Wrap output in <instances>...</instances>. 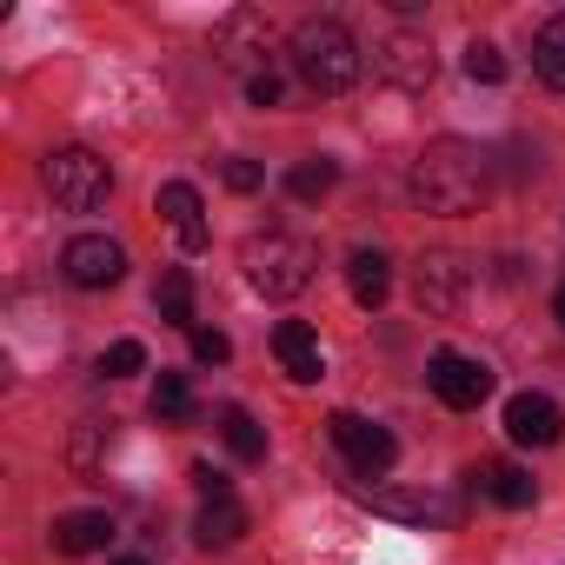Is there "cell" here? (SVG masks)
I'll use <instances>...</instances> for the list:
<instances>
[{"mask_svg":"<svg viewBox=\"0 0 565 565\" xmlns=\"http://www.w3.org/2000/svg\"><path fill=\"white\" fill-rule=\"evenodd\" d=\"M220 61H233V67H246V61H266V47H273V28H266V14H253V8H233L226 21H220Z\"/></svg>","mask_w":565,"mask_h":565,"instance_id":"4fadbf2b","label":"cell"},{"mask_svg":"<svg viewBox=\"0 0 565 565\" xmlns=\"http://www.w3.org/2000/svg\"><path fill=\"white\" fill-rule=\"evenodd\" d=\"M193 486H200L206 499H233V479H226L220 466H193Z\"/></svg>","mask_w":565,"mask_h":565,"instance_id":"f1b7e54d","label":"cell"},{"mask_svg":"<svg viewBox=\"0 0 565 565\" xmlns=\"http://www.w3.org/2000/svg\"><path fill=\"white\" fill-rule=\"evenodd\" d=\"M279 94H287V87H279V74H246V107H279Z\"/></svg>","mask_w":565,"mask_h":565,"instance_id":"83f0119b","label":"cell"},{"mask_svg":"<svg viewBox=\"0 0 565 565\" xmlns=\"http://www.w3.org/2000/svg\"><path fill=\"white\" fill-rule=\"evenodd\" d=\"M380 81H393L399 94H426L433 87V41L426 34H386L380 54H373Z\"/></svg>","mask_w":565,"mask_h":565,"instance_id":"ba28073f","label":"cell"},{"mask_svg":"<svg viewBox=\"0 0 565 565\" xmlns=\"http://www.w3.org/2000/svg\"><path fill=\"white\" fill-rule=\"evenodd\" d=\"M193 539L213 552V545H239L246 539V505L239 499H206L200 519H193Z\"/></svg>","mask_w":565,"mask_h":565,"instance_id":"e0dca14e","label":"cell"},{"mask_svg":"<svg viewBox=\"0 0 565 565\" xmlns=\"http://www.w3.org/2000/svg\"><path fill=\"white\" fill-rule=\"evenodd\" d=\"M347 287H353L360 307H380V300L393 294V259H386V253H353V259H347Z\"/></svg>","mask_w":565,"mask_h":565,"instance_id":"ac0fdd59","label":"cell"},{"mask_svg":"<svg viewBox=\"0 0 565 565\" xmlns=\"http://www.w3.org/2000/svg\"><path fill=\"white\" fill-rule=\"evenodd\" d=\"M532 67H539V81H545V87H558V94H565V14H552V21L532 34Z\"/></svg>","mask_w":565,"mask_h":565,"instance_id":"44dd1931","label":"cell"},{"mask_svg":"<svg viewBox=\"0 0 565 565\" xmlns=\"http://www.w3.org/2000/svg\"><path fill=\"white\" fill-rule=\"evenodd\" d=\"M287 54H294V74H300L313 94H347V87L360 81V67H366L360 41H353L340 21H300L294 41H287Z\"/></svg>","mask_w":565,"mask_h":565,"instance_id":"3957f363","label":"cell"},{"mask_svg":"<svg viewBox=\"0 0 565 565\" xmlns=\"http://www.w3.org/2000/svg\"><path fill=\"white\" fill-rule=\"evenodd\" d=\"M153 307H160L167 327H186V333H193V273H186V266H167V273H160Z\"/></svg>","mask_w":565,"mask_h":565,"instance_id":"ffe728a7","label":"cell"},{"mask_svg":"<svg viewBox=\"0 0 565 565\" xmlns=\"http://www.w3.org/2000/svg\"><path fill=\"white\" fill-rule=\"evenodd\" d=\"M273 353H279V366H287V380H300V386H313V380L327 373L320 340H313V327H300V320H279V327H273Z\"/></svg>","mask_w":565,"mask_h":565,"instance_id":"5bb4252c","label":"cell"},{"mask_svg":"<svg viewBox=\"0 0 565 565\" xmlns=\"http://www.w3.org/2000/svg\"><path fill=\"white\" fill-rule=\"evenodd\" d=\"M220 180H226L233 193H259V186H266V167H259V160H246V153H233V160L220 167Z\"/></svg>","mask_w":565,"mask_h":565,"instance_id":"484cf974","label":"cell"},{"mask_svg":"<svg viewBox=\"0 0 565 565\" xmlns=\"http://www.w3.org/2000/svg\"><path fill=\"white\" fill-rule=\"evenodd\" d=\"M239 266H246V287L266 294V300H294L313 287V273H320V253L313 239L300 233H253L239 246Z\"/></svg>","mask_w":565,"mask_h":565,"instance_id":"7a4b0ae2","label":"cell"},{"mask_svg":"<svg viewBox=\"0 0 565 565\" xmlns=\"http://www.w3.org/2000/svg\"><path fill=\"white\" fill-rule=\"evenodd\" d=\"M41 186H47L67 213H94V206H107V193H114V167H107L94 147H54V153L41 160Z\"/></svg>","mask_w":565,"mask_h":565,"instance_id":"277c9868","label":"cell"},{"mask_svg":"<svg viewBox=\"0 0 565 565\" xmlns=\"http://www.w3.org/2000/svg\"><path fill=\"white\" fill-rule=\"evenodd\" d=\"M360 505L386 512V519H413V525H459V499L446 492H393V486H353Z\"/></svg>","mask_w":565,"mask_h":565,"instance_id":"9c48e42d","label":"cell"},{"mask_svg":"<svg viewBox=\"0 0 565 565\" xmlns=\"http://www.w3.org/2000/svg\"><path fill=\"white\" fill-rule=\"evenodd\" d=\"M426 386L439 393V406H452V413H472V406L492 393V373H486V360H466V353L439 347V353H433V366H426Z\"/></svg>","mask_w":565,"mask_h":565,"instance_id":"52a82bcc","label":"cell"},{"mask_svg":"<svg viewBox=\"0 0 565 565\" xmlns=\"http://www.w3.org/2000/svg\"><path fill=\"white\" fill-rule=\"evenodd\" d=\"M333 180H340L333 160H300V167L287 173V193H294V200H320V193H333Z\"/></svg>","mask_w":565,"mask_h":565,"instance_id":"7402d4cb","label":"cell"},{"mask_svg":"<svg viewBox=\"0 0 565 565\" xmlns=\"http://www.w3.org/2000/svg\"><path fill=\"white\" fill-rule=\"evenodd\" d=\"M153 206H160V220L173 226V239H180L186 253H200V246H206V206H200V186H186V180H167Z\"/></svg>","mask_w":565,"mask_h":565,"instance_id":"7c38bea8","label":"cell"},{"mask_svg":"<svg viewBox=\"0 0 565 565\" xmlns=\"http://www.w3.org/2000/svg\"><path fill=\"white\" fill-rule=\"evenodd\" d=\"M413 294H419L426 313H459V300H466V259L459 253H426L419 273H413Z\"/></svg>","mask_w":565,"mask_h":565,"instance_id":"30bf717a","label":"cell"},{"mask_svg":"<svg viewBox=\"0 0 565 565\" xmlns=\"http://www.w3.org/2000/svg\"><path fill=\"white\" fill-rule=\"evenodd\" d=\"M61 273L74 279L81 294H100V287H120L127 253H120V239H107V233H81V239H67V253H61Z\"/></svg>","mask_w":565,"mask_h":565,"instance_id":"8992f818","label":"cell"},{"mask_svg":"<svg viewBox=\"0 0 565 565\" xmlns=\"http://www.w3.org/2000/svg\"><path fill=\"white\" fill-rule=\"evenodd\" d=\"M140 366H147V347H140V340H114V347L100 353V373H107V380H127V373H140Z\"/></svg>","mask_w":565,"mask_h":565,"instance_id":"d4e9b609","label":"cell"},{"mask_svg":"<svg viewBox=\"0 0 565 565\" xmlns=\"http://www.w3.org/2000/svg\"><path fill=\"white\" fill-rule=\"evenodd\" d=\"M220 439H226V452L246 459V466L266 459V433H259V419H253L246 406H220Z\"/></svg>","mask_w":565,"mask_h":565,"instance_id":"d6986e66","label":"cell"},{"mask_svg":"<svg viewBox=\"0 0 565 565\" xmlns=\"http://www.w3.org/2000/svg\"><path fill=\"white\" fill-rule=\"evenodd\" d=\"M472 479H479V492H486L492 505H505V512H525V505L539 499L532 472H525V466H512V459H486V466H479Z\"/></svg>","mask_w":565,"mask_h":565,"instance_id":"9a60e30c","label":"cell"},{"mask_svg":"<svg viewBox=\"0 0 565 565\" xmlns=\"http://www.w3.org/2000/svg\"><path fill=\"white\" fill-rule=\"evenodd\" d=\"M153 413H160V419H193V386H186L180 373H160V386H153Z\"/></svg>","mask_w":565,"mask_h":565,"instance_id":"603a6c76","label":"cell"},{"mask_svg":"<svg viewBox=\"0 0 565 565\" xmlns=\"http://www.w3.org/2000/svg\"><path fill=\"white\" fill-rule=\"evenodd\" d=\"M552 313H558V327H565V287H558V300H552Z\"/></svg>","mask_w":565,"mask_h":565,"instance_id":"f546056e","label":"cell"},{"mask_svg":"<svg viewBox=\"0 0 565 565\" xmlns=\"http://www.w3.org/2000/svg\"><path fill=\"white\" fill-rule=\"evenodd\" d=\"M327 433H333V446L347 452V466L360 472V486H366V479H380V472L399 459V439H393L380 419H360V413H333V419H327Z\"/></svg>","mask_w":565,"mask_h":565,"instance_id":"5b68a950","label":"cell"},{"mask_svg":"<svg viewBox=\"0 0 565 565\" xmlns=\"http://www.w3.org/2000/svg\"><path fill=\"white\" fill-rule=\"evenodd\" d=\"M226 353H233V347H226V333L193 327V360H200V366H226Z\"/></svg>","mask_w":565,"mask_h":565,"instance_id":"4316f807","label":"cell"},{"mask_svg":"<svg viewBox=\"0 0 565 565\" xmlns=\"http://www.w3.org/2000/svg\"><path fill=\"white\" fill-rule=\"evenodd\" d=\"M558 433H565V413L545 393H512L505 399V439L512 446H558Z\"/></svg>","mask_w":565,"mask_h":565,"instance_id":"8fae6325","label":"cell"},{"mask_svg":"<svg viewBox=\"0 0 565 565\" xmlns=\"http://www.w3.org/2000/svg\"><path fill=\"white\" fill-rule=\"evenodd\" d=\"M107 539H114V519L107 512H67V519H54V552H67V558L107 552Z\"/></svg>","mask_w":565,"mask_h":565,"instance_id":"2e32d148","label":"cell"},{"mask_svg":"<svg viewBox=\"0 0 565 565\" xmlns=\"http://www.w3.org/2000/svg\"><path fill=\"white\" fill-rule=\"evenodd\" d=\"M406 186H413V200H419L426 213L459 220V213H472V206L486 200V186H492V160H486L472 140H433V147H419Z\"/></svg>","mask_w":565,"mask_h":565,"instance_id":"6da1fadb","label":"cell"},{"mask_svg":"<svg viewBox=\"0 0 565 565\" xmlns=\"http://www.w3.org/2000/svg\"><path fill=\"white\" fill-rule=\"evenodd\" d=\"M466 74H472L479 87H499V81H505V54H499L492 41H472V47H466Z\"/></svg>","mask_w":565,"mask_h":565,"instance_id":"cb8c5ba5","label":"cell"},{"mask_svg":"<svg viewBox=\"0 0 565 565\" xmlns=\"http://www.w3.org/2000/svg\"><path fill=\"white\" fill-rule=\"evenodd\" d=\"M114 565H147V558H114Z\"/></svg>","mask_w":565,"mask_h":565,"instance_id":"4dcf8cb0","label":"cell"}]
</instances>
